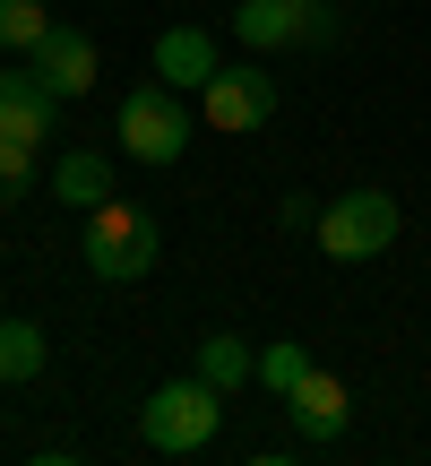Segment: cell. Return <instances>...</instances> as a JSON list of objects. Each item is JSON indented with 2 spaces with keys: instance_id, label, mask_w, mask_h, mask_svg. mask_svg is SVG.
<instances>
[{
  "instance_id": "obj_1",
  "label": "cell",
  "mask_w": 431,
  "mask_h": 466,
  "mask_svg": "<svg viewBox=\"0 0 431 466\" xmlns=\"http://www.w3.org/2000/svg\"><path fill=\"white\" fill-rule=\"evenodd\" d=\"M225 432V389L216 380H165L147 406H138V441L147 450H165V458H190V450H207V441Z\"/></svg>"
},
{
  "instance_id": "obj_2",
  "label": "cell",
  "mask_w": 431,
  "mask_h": 466,
  "mask_svg": "<svg viewBox=\"0 0 431 466\" xmlns=\"http://www.w3.org/2000/svg\"><path fill=\"white\" fill-rule=\"evenodd\" d=\"M155 259H165V233H155L147 208H130V199L86 208V268H95L104 285H138V277H155Z\"/></svg>"
},
{
  "instance_id": "obj_3",
  "label": "cell",
  "mask_w": 431,
  "mask_h": 466,
  "mask_svg": "<svg viewBox=\"0 0 431 466\" xmlns=\"http://www.w3.org/2000/svg\"><path fill=\"white\" fill-rule=\"evenodd\" d=\"M113 130H121V156H130V165H173V156L190 147V104H182V86H165V78L130 86Z\"/></svg>"
},
{
  "instance_id": "obj_4",
  "label": "cell",
  "mask_w": 431,
  "mask_h": 466,
  "mask_svg": "<svg viewBox=\"0 0 431 466\" xmlns=\"http://www.w3.org/2000/svg\"><path fill=\"white\" fill-rule=\"evenodd\" d=\"M397 233H406V217H397V199H388V190H346V199L319 208L311 242L328 250V259H380Z\"/></svg>"
},
{
  "instance_id": "obj_5",
  "label": "cell",
  "mask_w": 431,
  "mask_h": 466,
  "mask_svg": "<svg viewBox=\"0 0 431 466\" xmlns=\"http://www.w3.org/2000/svg\"><path fill=\"white\" fill-rule=\"evenodd\" d=\"M199 113H207V130H225V138L267 130V121H276V78H267L259 61H225L199 86Z\"/></svg>"
},
{
  "instance_id": "obj_6",
  "label": "cell",
  "mask_w": 431,
  "mask_h": 466,
  "mask_svg": "<svg viewBox=\"0 0 431 466\" xmlns=\"http://www.w3.org/2000/svg\"><path fill=\"white\" fill-rule=\"evenodd\" d=\"M328 26H336L328 0H242V9H233L242 52H302V44H319Z\"/></svg>"
},
{
  "instance_id": "obj_7",
  "label": "cell",
  "mask_w": 431,
  "mask_h": 466,
  "mask_svg": "<svg viewBox=\"0 0 431 466\" xmlns=\"http://www.w3.org/2000/svg\"><path fill=\"white\" fill-rule=\"evenodd\" d=\"M35 78L52 86V96H86V86L104 78V52H95V35L86 26H44V44H35Z\"/></svg>"
},
{
  "instance_id": "obj_8",
  "label": "cell",
  "mask_w": 431,
  "mask_h": 466,
  "mask_svg": "<svg viewBox=\"0 0 431 466\" xmlns=\"http://www.w3.org/2000/svg\"><path fill=\"white\" fill-rule=\"evenodd\" d=\"M285 415H294V432L302 441H346V423H354V398H346V380L336 371H302L294 389H285Z\"/></svg>"
},
{
  "instance_id": "obj_9",
  "label": "cell",
  "mask_w": 431,
  "mask_h": 466,
  "mask_svg": "<svg viewBox=\"0 0 431 466\" xmlns=\"http://www.w3.org/2000/svg\"><path fill=\"white\" fill-rule=\"evenodd\" d=\"M52 113H61V96H52L35 69H0V138L44 147V138H52Z\"/></svg>"
},
{
  "instance_id": "obj_10",
  "label": "cell",
  "mask_w": 431,
  "mask_h": 466,
  "mask_svg": "<svg viewBox=\"0 0 431 466\" xmlns=\"http://www.w3.org/2000/svg\"><path fill=\"white\" fill-rule=\"evenodd\" d=\"M216 69H225V52H216V35H207V26H165V35H155V78H165V86L199 96Z\"/></svg>"
},
{
  "instance_id": "obj_11",
  "label": "cell",
  "mask_w": 431,
  "mask_h": 466,
  "mask_svg": "<svg viewBox=\"0 0 431 466\" xmlns=\"http://www.w3.org/2000/svg\"><path fill=\"white\" fill-rule=\"evenodd\" d=\"M52 199L61 208H104L113 199V156H95V147L61 156V165H52Z\"/></svg>"
},
{
  "instance_id": "obj_12",
  "label": "cell",
  "mask_w": 431,
  "mask_h": 466,
  "mask_svg": "<svg viewBox=\"0 0 431 466\" xmlns=\"http://www.w3.org/2000/svg\"><path fill=\"white\" fill-rule=\"evenodd\" d=\"M190 371H199V380H216V389H242V380H259V346H242V337H199V346H190Z\"/></svg>"
},
{
  "instance_id": "obj_13",
  "label": "cell",
  "mask_w": 431,
  "mask_h": 466,
  "mask_svg": "<svg viewBox=\"0 0 431 466\" xmlns=\"http://www.w3.org/2000/svg\"><path fill=\"white\" fill-rule=\"evenodd\" d=\"M44 371V329L35 319H0V380H35Z\"/></svg>"
},
{
  "instance_id": "obj_14",
  "label": "cell",
  "mask_w": 431,
  "mask_h": 466,
  "mask_svg": "<svg viewBox=\"0 0 431 466\" xmlns=\"http://www.w3.org/2000/svg\"><path fill=\"white\" fill-rule=\"evenodd\" d=\"M44 0H0V52H35L44 44Z\"/></svg>"
},
{
  "instance_id": "obj_15",
  "label": "cell",
  "mask_w": 431,
  "mask_h": 466,
  "mask_svg": "<svg viewBox=\"0 0 431 466\" xmlns=\"http://www.w3.org/2000/svg\"><path fill=\"white\" fill-rule=\"evenodd\" d=\"M302 371H311V346H294V337H276V346H259V380L276 389V398H285V389L302 380Z\"/></svg>"
},
{
  "instance_id": "obj_16",
  "label": "cell",
  "mask_w": 431,
  "mask_h": 466,
  "mask_svg": "<svg viewBox=\"0 0 431 466\" xmlns=\"http://www.w3.org/2000/svg\"><path fill=\"white\" fill-rule=\"evenodd\" d=\"M35 190V147H17V138H0V208H17Z\"/></svg>"
},
{
  "instance_id": "obj_17",
  "label": "cell",
  "mask_w": 431,
  "mask_h": 466,
  "mask_svg": "<svg viewBox=\"0 0 431 466\" xmlns=\"http://www.w3.org/2000/svg\"><path fill=\"white\" fill-rule=\"evenodd\" d=\"M276 225H285V233H311V225H319V208H311V199H285V208H276Z\"/></svg>"
}]
</instances>
